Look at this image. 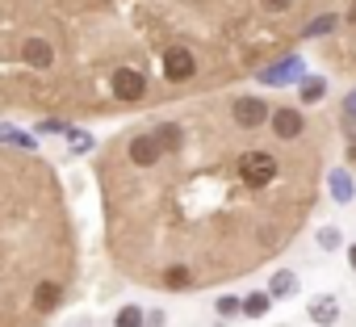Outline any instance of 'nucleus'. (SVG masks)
<instances>
[{
	"label": "nucleus",
	"instance_id": "obj_1",
	"mask_svg": "<svg viewBox=\"0 0 356 327\" xmlns=\"http://www.w3.org/2000/svg\"><path fill=\"white\" fill-rule=\"evenodd\" d=\"M76 273V223L55 164L0 147V327H51Z\"/></svg>",
	"mask_w": 356,
	"mask_h": 327
},
{
	"label": "nucleus",
	"instance_id": "obj_2",
	"mask_svg": "<svg viewBox=\"0 0 356 327\" xmlns=\"http://www.w3.org/2000/svg\"><path fill=\"white\" fill-rule=\"evenodd\" d=\"M239 177H243V185L252 193L273 189L281 181V159H277V151H268V147H243L239 151Z\"/></svg>",
	"mask_w": 356,
	"mask_h": 327
},
{
	"label": "nucleus",
	"instance_id": "obj_3",
	"mask_svg": "<svg viewBox=\"0 0 356 327\" xmlns=\"http://www.w3.org/2000/svg\"><path fill=\"white\" fill-rule=\"evenodd\" d=\"M231 118L243 126V130H260L273 122V105H264L260 97H235L231 101Z\"/></svg>",
	"mask_w": 356,
	"mask_h": 327
},
{
	"label": "nucleus",
	"instance_id": "obj_4",
	"mask_svg": "<svg viewBox=\"0 0 356 327\" xmlns=\"http://www.w3.org/2000/svg\"><path fill=\"white\" fill-rule=\"evenodd\" d=\"M273 138L277 143H293L306 134V113L302 109H289V105H273Z\"/></svg>",
	"mask_w": 356,
	"mask_h": 327
},
{
	"label": "nucleus",
	"instance_id": "obj_5",
	"mask_svg": "<svg viewBox=\"0 0 356 327\" xmlns=\"http://www.w3.org/2000/svg\"><path fill=\"white\" fill-rule=\"evenodd\" d=\"M310 319H314L318 327H331V323L339 319V302H335L331 294H323V298H314V302H310Z\"/></svg>",
	"mask_w": 356,
	"mask_h": 327
},
{
	"label": "nucleus",
	"instance_id": "obj_6",
	"mask_svg": "<svg viewBox=\"0 0 356 327\" xmlns=\"http://www.w3.org/2000/svg\"><path fill=\"white\" fill-rule=\"evenodd\" d=\"M298 289V277L289 273V269H281L277 277H273V285H268V298H289Z\"/></svg>",
	"mask_w": 356,
	"mask_h": 327
},
{
	"label": "nucleus",
	"instance_id": "obj_7",
	"mask_svg": "<svg viewBox=\"0 0 356 327\" xmlns=\"http://www.w3.org/2000/svg\"><path fill=\"white\" fill-rule=\"evenodd\" d=\"M289 72H298V59H285V63L268 67V72H264L260 80H264V84H285V80H289Z\"/></svg>",
	"mask_w": 356,
	"mask_h": 327
},
{
	"label": "nucleus",
	"instance_id": "obj_8",
	"mask_svg": "<svg viewBox=\"0 0 356 327\" xmlns=\"http://www.w3.org/2000/svg\"><path fill=\"white\" fill-rule=\"evenodd\" d=\"M268 306H273V298H268V294H252V298H243V314H248V319L268 314Z\"/></svg>",
	"mask_w": 356,
	"mask_h": 327
},
{
	"label": "nucleus",
	"instance_id": "obj_9",
	"mask_svg": "<svg viewBox=\"0 0 356 327\" xmlns=\"http://www.w3.org/2000/svg\"><path fill=\"white\" fill-rule=\"evenodd\" d=\"M331 198H335V202H352V181H348V173H331Z\"/></svg>",
	"mask_w": 356,
	"mask_h": 327
},
{
	"label": "nucleus",
	"instance_id": "obj_10",
	"mask_svg": "<svg viewBox=\"0 0 356 327\" xmlns=\"http://www.w3.org/2000/svg\"><path fill=\"white\" fill-rule=\"evenodd\" d=\"M327 93V84L323 80H310V84H302V101H318Z\"/></svg>",
	"mask_w": 356,
	"mask_h": 327
},
{
	"label": "nucleus",
	"instance_id": "obj_11",
	"mask_svg": "<svg viewBox=\"0 0 356 327\" xmlns=\"http://www.w3.org/2000/svg\"><path fill=\"white\" fill-rule=\"evenodd\" d=\"M318 244H323V248L331 252V248H339L343 239H339V231H335V227H323V231H318Z\"/></svg>",
	"mask_w": 356,
	"mask_h": 327
},
{
	"label": "nucleus",
	"instance_id": "obj_12",
	"mask_svg": "<svg viewBox=\"0 0 356 327\" xmlns=\"http://www.w3.org/2000/svg\"><path fill=\"white\" fill-rule=\"evenodd\" d=\"M118 327H143V314H138L134 306H126V310L118 314Z\"/></svg>",
	"mask_w": 356,
	"mask_h": 327
},
{
	"label": "nucleus",
	"instance_id": "obj_13",
	"mask_svg": "<svg viewBox=\"0 0 356 327\" xmlns=\"http://www.w3.org/2000/svg\"><path fill=\"white\" fill-rule=\"evenodd\" d=\"M256 5L264 13H285V9H293V0H256Z\"/></svg>",
	"mask_w": 356,
	"mask_h": 327
},
{
	"label": "nucleus",
	"instance_id": "obj_14",
	"mask_svg": "<svg viewBox=\"0 0 356 327\" xmlns=\"http://www.w3.org/2000/svg\"><path fill=\"white\" fill-rule=\"evenodd\" d=\"M218 310H222V314H239V310H243V302H239V298H222V302H218Z\"/></svg>",
	"mask_w": 356,
	"mask_h": 327
},
{
	"label": "nucleus",
	"instance_id": "obj_15",
	"mask_svg": "<svg viewBox=\"0 0 356 327\" xmlns=\"http://www.w3.org/2000/svg\"><path fill=\"white\" fill-rule=\"evenodd\" d=\"M331 26H335V17H318V22H314V26H310V30H306V34H327V30H331Z\"/></svg>",
	"mask_w": 356,
	"mask_h": 327
},
{
	"label": "nucleus",
	"instance_id": "obj_16",
	"mask_svg": "<svg viewBox=\"0 0 356 327\" xmlns=\"http://www.w3.org/2000/svg\"><path fill=\"white\" fill-rule=\"evenodd\" d=\"M348 122H352V126H356V93H352V97H348Z\"/></svg>",
	"mask_w": 356,
	"mask_h": 327
},
{
	"label": "nucleus",
	"instance_id": "obj_17",
	"mask_svg": "<svg viewBox=\"0 0 356 327\" xmlns=\"http://www.w3.org/2000/svg\"><path fill=\"white\" fill-rule=\"evenodd\" d=\"M348 264H352V273H356V244L348 248Z\"/></svg>",
	"mask_w": 356,
	"mask_h": 327
},
{
	"label": "nucleus",
	"instance_id": "obj_18",
	"mask_svg": "<svg viewBox=\"0 0 356 327\" xmlns=\"http://www.w3.org/2000/svg\"><path fill=\"white\" fill-rule=\"evenodd\" d=\"M348 155H352V164H356V143H352V151H348Z\"/></svg>",
	"mask_w": 356,
	"mask_h": 327
},
{
	"label": "nucleus",
	"instance_id": "obj_19",
	"mask_svg": "<svg viewBox=\"0 0 356 327\" xmlns=\"http://www.w3.org/2000/svg\"><path fill=\"white\" fill-rule=\"evenodd\" d=\"M352 22H356V9H352Z\"/></svg>",
	"mask_w": 356,
	"mask_h": 327
}]
</instances>
